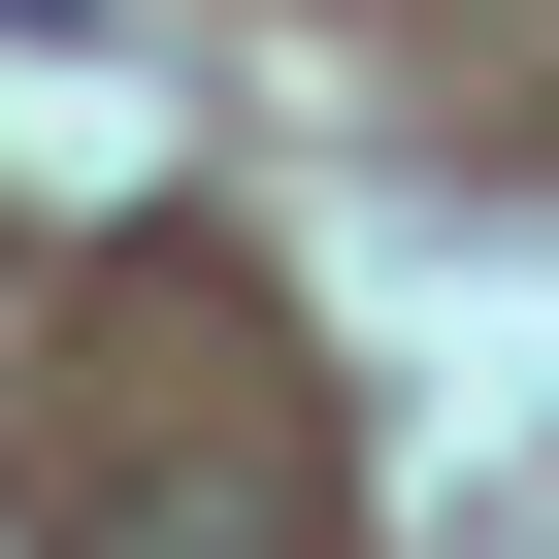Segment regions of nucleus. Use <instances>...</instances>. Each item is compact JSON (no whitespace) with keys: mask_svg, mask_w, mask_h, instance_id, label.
<instances>
[{"mask_svg":"<svg viewBox=\"0 0 559 559\" xmlns=\"http://www.w3.org/2000/svg\"><path fill=\"white\" fill-rule=\"evenodd\" d=\"M99 559H297V493H230V526H198V493H132Z\"/></svg>","mask_w":559,"mask_h":559,"instance_id":"f257e3e1","label":"nucleus"}]
</instances>
